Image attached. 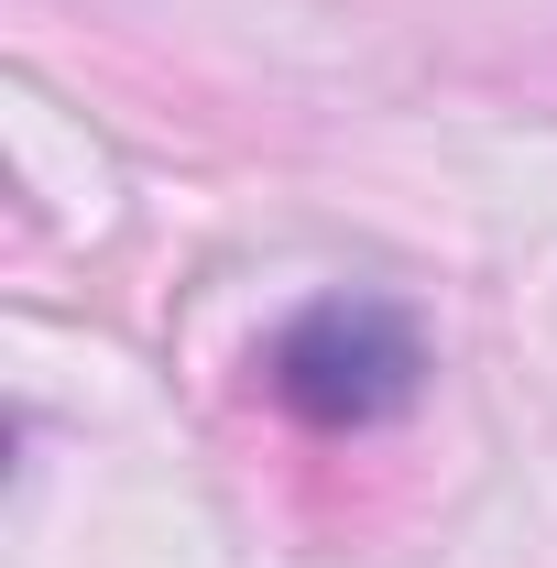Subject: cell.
Returning a JSON list of instances; mask_svg holds the SVG:
<instances>
[{"instance_id":"cell-1","label":"cell","mask_w":557,"mask_h":568,"mask_svg":"<svg viewBox=\"0 0 557 568\" xmlns=\"http://www.w3.org/2000/svg\"><path fill=\"white\" fill-rule=\"evenodd\" d=\"M263 383H274L284 416L350 437V426H383V416L416 405L426 351H416V328H405V306H383V295H317L274 351H263Z\"/></svg>"}]
</instances>
